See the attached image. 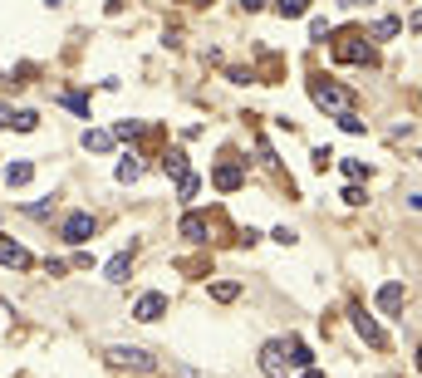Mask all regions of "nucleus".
Returning a JSON list of instances; mask_svg holds the SVG:
<instances>
[{"mask_svg": "<svg viewBox=\"0 0 422 378\" xmlns=\"http://www.w3.org/2000/svg\"><path fill=\"white\" fill-rule=\"evenodd\" d=\"M309 98L320 103V108H329V114H354V103H358V98H354L344 84H334V79H314V84H309Z\"/></svg>", "mask_w": 422, "mask_h": 378, "instance_id": "obj_1", "label": "nucleus"}, {"mask_svg": "<svg viewBox=\"0 0 422 378\" xmlns=\"http://www.w3.org/2000/svg\"><path fill=\"white\" fill-rule=\"evenodd\" d=\"M334 60H344V64H374V44H368L363 30H344L334 39Z\"/></svg>", "mask_w": 422, "mask_h": 378, "instance_id": "obj_2", "label": "nucleus"}, {"mask_svg": "<svg viewBox=\"0 0 422 378\" xmlns=\"http://www.w3.org/2000/svg\"><path fill=\"white\" fill-rule=\"evenodd\" d=\"M109 363H118V368H143V373L157 368V359H152L147 349H133V344H113V349H109Z\"/></svg>", "mask_w": 422, "mask_h": 378, "instance_id": "obj_3", "label": "nucleus"}, {"mask_svg": "<svg viewBox=\"0 0 422 378\" xmlns=\"http://www.w3.org/2000/svg\"><path fill=\"white\" fill-rule=\"evenodd\" d=\"M182 236H187L192 246H206V241H217V222L201 216V211H187V216H182Z\"/></svg>", "mask_w": 422, "mask_h": 378, "instance_id": "obj_4", "label": "nucleus"}, {"mask_svg": "<svg viewBox=\"0 0 422 378\" xmlns=\"http://www.w3.org/2000/svg\"><path fill=\"white\" fill-rule=\"evenodd\" d=\"M285 368H290L285 339H270L266 349H260V373H266V378H285Z\"/></svg>", "mask_w": 422, "mask_h": 378, "instance_id": "obj_5", "label": "nucleus"}, {"mask_svg": "<svg viewBox=\"0 0 422 378\" xmlns=\"http://www.w3.org/2000/svg\"><path fill=\"white\" fill-rule=\"evenodd\" d=\"M59 231H64V241H69V246H84V241L98 231V222H93L89 211H74V216H69V222H64Z\"/></svg>", "mask_w": 422, "mask_h": 378, "instance_id": "obj_6", "label": "nucleus"}, {"mask_svg": "<svg viewBox=\"0 0 422 378\" xmlns=\"http://www.w3.org/2000/svg\"><path fill=\"white\" fill-rule=\"evenodd\" d=\"M354 330H358V334H363L368 344H374V349H388V334L378 330V319H374V314H368L363 305H354Z\"/></svg>", "mask_w": 422, "mask_h": 378, "instance_id": "obj_7", "label": "nucleus"}, {"mask_svg": "<svg viewBox=\"0 0 422 378\" xmlns=\"http://www.w3.org/2000/svg\"><path fill=\"white\" fill-rule=\"evenodd\" d=\"M241 182H246V168H241L236 157H221L217 162V192H236Z\"/></svg>", "mask_w": 422, "mask_h": 378, "instance_id": "obj_8", "label": "nucleus"}, {"mask_svg": "<svg viewBox=\"0 0 422 378\" xmlns=\"http://www.w3.org/2000/svg\"><path fill=\"white\" fill-rule=\"evenodd\" d=\"M163 314H167V295H157V290H152V295H143V300L133 305V319H143V324L163 319Z\"/></svg>", "mask_w": 422, "mask_h": 378, "instance_id": "obj_9", "label": "nucleus"}, {"mask_svg": "<svg viewBox=\"0 0 422 378\" xmlns=\"http://www.w3.org/2000/svg\"><path fill=\"white\" fill-rule=\"evenodd\" d=\"M0 128H15V133H35V114H30V108H6V103H0Z\"/></svg>", "mask_w": 422, "mask_h": 378, "instance_id": "obj_10", "label": "nucleus"}, {"mask_svg": "<svg viewBox=\"0 0 422 378\" xmlns=\"http://www.w3.org/2000/svg\"><path fill=\"white\" fill-rule=\"evenodd\" d=\"M403 300H407V290H403L398 280H388V285L378 290V309H383V314H398V309H403Z\"/></svg>", "mask_w": 422, "mask_h": 378, "instance_id": "obj_11", "label": "nucleus"}, {"mask_svg": "<svg viewBox=\"0 0 422 378\" xmlns=\"http://www.w3.org/2000/svg\"><path fill=\"white\" fill-rule=\"evenodd\" d=\"M0 265H15V270H25V265H30V251H25V246H15V241H6V236H0Z\"/></svg>", "mask_w": 422, "mask_h": 378, "instance_id": "obj_12", "label": "nucleus"}, {"mask_svg": "<svg viewBox=\"0 0 422 378\" xmlns=\"http://www.w3.org/2000/svg\"><path fill=\"white\" fill-rule=\"evenodd\" d=\"M128 270H133V260H128V251H123V255H113L109 265H103V276H109L113 285H123V280H128Z\"/></svg>", "mask_w": 422, "mask_h": 378, "instance_id": "obj_13", "label": "nucleus"}, {"mask_svg": "<svg viewBox=\"0 0 422 378\" xmlns=\"http://www.w3.org/2000/svg\"><path fill=\"white\" fill-rule=\"evenodd\" d=\"M163 168H167V177H182V172H187V152H182V147H167V152H163Z\"/></svg>", "mask_w": 422, "mask_h": 378, "instance_id": "obj_14", "label": "nucleus"}, {"mask_svg": "<svg viewBox=\"0 0 422 378\" xmlns=\"http://www.w3.org/2000/svg\"><path fill=\"white\" fill-rule=\"evenodd\" d=\"M30 177H35L30 162H10V168H6V187H25Z\"/></svg>", "mask_w": 422, "mask_h": 378, "instance_id": "obj_15", "label": "nucleus"}, {"mask_svg": "<svg viewBox=\"0 0 422 378\" xmlns=\"http://www.w3.org/2000/svg\"><path fill=\"white\" fill-rule=\"evenodd\" d=\"M84 147H93V152H109V147H113V133L93 128V133H84Z\"/></svg>", "mask_w": 422, "mask_h": 378, "instance_id": "obj_16", "label": "nucleus"}, {"mask_svg": "<svg viewBox=\"0 0 422 378\" xmlns=\"http://www.w3.org/2000/svg\"><path fill=\"white\" fill-rule=\"evenodd\" d=\"M236 295H241V285H236V280H217V285H211V300H221V305H231Z\"/></svg>", "mask_w": 422, "mask_h": 378, "instance_id": "obj_17", "label": "nucleus"}, {"mask_svg": "<svg viewBox=\"0 0 422 378\" xmlns=\"http://www.w3.org/2000/svg\"><path fill=\"white\" fill-rule=\"evenodd\" d=\"M393 35H403V20H378L368 30V39H393Z\"/></svg>", "mask_w": 422, "mask_h": 378, "instance_id": "obj_18", "label": "nucleus"}, {"mask_svg": "<svg viewBox=\"0 0 422 378\" xmlns=\"http://www.w3.org/2000/svg\"><path fill=\"white\" fill-rule=\"evenodd\" d=\"M196 192H201V177H192V172H182V177H177V197H182V201H192Z\"/></svg>", "mask_w": 422, "mask_h": 378, "instance_id": "obj_19", "label": "nucleus"}, {"mask_svg": "<svg viewBox=\"0 0 422 378\" xmlns=\"http://www.w3.org/2000/svg\"><path fill=\"white\" fill-rule=\"evenodd\" d=\"M304 10H309V0H275V15H285V20H295Z\"/></svg>", "mask_w": 422, "mask_h": 378, "instance_id": "obj_20", "label": "nucleus"}, {"mask_svg": "<svg viewBox=\"0 0 422 378\" xmlns=\"http://www.w3.org/2000/svg\"><path fill=\"white\" fill-rule=\"evenodd\" d=\"M177 270H187V276H201V270H206V276H211V260L206 255H187V260H177Z\"/></svg>", "mask_w": 422, "mask_h": 378, "instance_id": "obj_21", "label": "nucleus"}, {"mask_svg": "<svg viewBox=\"0 0 422 378\" xmlns=\"http://www.w3.org/2000/svg\"><path fill=\"white\" fill-rule=\"evenodd\" d=\"M138 177H143V162L123 157V162H118V182H138Z\"/></svg>", "mask_w": 422, "mask_h": 378, "instance_id": "obj_22", "label": "nucleus"}, {"mask_svg": "<svg viewBox=\"0 0 422 378\" xmlns=\"http://www.w3.org/2000/svg\"><path fill=\"white\" fill-rule=\"evenodd\" d=\"M59 103H64V108H74L79 118H89V98H84V93H59Z\"/></svg>", "mask_w": 422, "mask_h": 378, "instance_id": "obj_23", "label": "nucleus"}, {"mask_svg": "<svg viewBox=\"0 0 422 378\" xmlns=\"http://www.w3.org/2000/svg\"><path fill=\"white\" fill-rule=\"evenodd\" d=\"M138 133H143V128H138L133 118H123V123H113V138H138Z\"/></svg>", "mask_w": 422, "mask_h": 378, "instance_id": "obj_24", "label": "nucleus"}, {"mask_svg": "<svg viewBox=\"0 0 422 378\" xmlns=\"http://www.w3.org/2000/svg\"><path fill=\"white\" fill-rule=\"evenodd\" d=\"M339 128H344V133H363V118H354V114H339Z\"/></svg>", "mask_w": 422, "mask_h": 378, "instance_id": "obj_25", "label": "nucleus"}, {"mask_svg": "<svg viewBox=\"0 0 422 378\" xmlns=\"http://www.w3.org/2000/svg\"><path fill=\"white\" fill-rule=\"evenodd\" d=\"M344 172H349V177H368V168H363L358 157H344Z\"/></svg>", "mask_w": 422, "mask_h": 378, "instance_id": "obj_26", "label": "nucleus"}, {"mask_svg": "<svg viewBox=\"0 0 422 378\" xmlns=\"http://www.w3.org/2000/svg\"><path fill=\"white\" fill-rule=\"evenodd\" d=\"M309 35L314 39H329V20H309Z\"/></svg>", "mask_w": 422, "mask_h": 378, "instance_id": "obj_27", "label": "nucleus"}, {"mask_svg": "<svg viewBox=\"0 0 422 378\" xmlns=\"http://www.w3.org/2000/svg\"><path fill=\"white\" fill-rule=\"evenodd\" d=\"M241 6H246V10H260V6H266V0H241Z\"/></svg>", "mask_w": 422, "mask_h": 378, "instance_id": "obj_28", "label": "nucleus"}, {"mask_svg": "<svg viewBox=\"0 0 422 378\" xmlns=\"http://www.w3.org/2000/svg\"><path fill=\"white\" fill-rule=\"evenodd\" d=\"M412 30H417V35H422V10H417V15H412Z\"/></svg>", "mask_w": 422, "mask_h": 378, "instance_id": "obj_29", "label": "nucleus"}, {"mask_svg": "<svg viewBox=\"0 0 422 378\" xmlns=\"http://www.w3.org/2000/svg\"><path fill=\"white\" fill-rule=\"evenodd\" d=\"M412 206H417V211H422V192H417V197H412Z\"/></svg>", "mask_w": 422, "mask_h": 378, "instance_id": "obj_30", "label": "nucleus"}, {"mask_svg": "<svg viewBox=\"0 0 422 378\" xmlns=\"http://www.w3.org/2000/svg\"><path fill=\"white\" fill-rule=\"evenodd\" d=\"M304 378H324V373H314V368H309V373H304Z\"/></svg>", "mask_w": 422, "mask_h": 378, "instance_id": "obj_31", "label": "nucleus"}, {"mask_svg": "<svg viewBox=\"0 0 422 378\" xmlns=\"http://www.w3.org/2000/svg\"><path fill=\"white\" fill-rule=\"evenodd\" d=\"M344 6H363V0H344Z\"/></svg>", "mask_w": 422, "mask_h": 378, "instance_id": "obj_32", "label": "nucleus"}, {"mask_svg": "<svg viewBox=\"0 0 422 378\" xmlns=\"http://www.w3.org/2000/svg\"><path fill=\"white\" fill-rule=\"evenodd\" d=\"M417 368H422V349H417Z\"/></svg>", "mask_w": 422, "mask_h": 378, "instance_id": "obj_33", "label": "nucleus"}]
</instances>
